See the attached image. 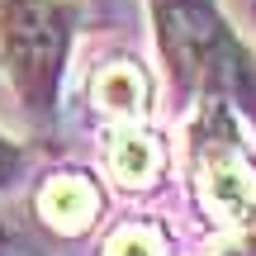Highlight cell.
I'll return each instance as SVG.
<instances>
[{"instance_id":"cell-6","label":"cell","mask_w":256,"mask_h":256,"mask_svg":"<svg viewBox=\"0 0 256 256\" xmlns=\"http://www.w3.org/2000/svg\"><path fill=\"white\" fill-rule=\"evenodd\" d=\"M110 166H114V176H119L124 185H138V180H147V176L156 171V147L147 142L142 133H124L119 142H114Z\"/></svg>"},{"instance_id":"cell-3","label":"cell","mask_w":256,"mask_h":256,"mask_svg":"<svg viewBox=\"0 0 256 256\" xmlns=\"http://www.w3.org/2000/svg\"><path fill=\"white\" fill-rule=\"evenodd\" d=\"M204 190H209V204L223 209L228 218H252L256 185H252V171H247V162H242V152L228 138L204 147Z\"/></svg>"},{"instance_id":"cell-7","label":"cell","mask_w":256,"mask_h":256,"mask_svg":"<svg viewBox=\"0 0 256 256\" xmlns=\"http://www.w3.org/2000/svg\"><path fill=\"white\" fill-rule=\"evenodd\" d=\"M114 256H152V247H147V238H138V232H124L119 242L110 247Z\"/></svg>"},{"instance_id":"cell-1","label":"cell","mask_w":256,"mask_h":256,"mask_svg":"<svg viewBox=\"0 0 256 256\" xmlns=\"http://www.w3.org/2000/svg\"><path fill=\"white\" fill-rule=\"evenodd\" d=\"M0 38L14 90L34 114H48L66 62V10L52 0H0Z\"/></svg>"},{"instance_id":"cell-8","label":"cell","mask_w":256,"mask_h":256,"mask_svg":"<svg viewBox=\"0 0 256 256\" xmlns=\"http://www.w3.org/2000/svg\"><path fill=\"white\" fill-rule=\"evenodd\" d=\"M14 162H19V156H14V147H10V142H0V185L10 180V171H14Z\"/></svg>"},{"instance_id":"cell-4","label":"cell","mask_w":256,"mask_h":256,"mask_svg":"<svg viewBox=\"0 0 256 256\" xmlns=\"http://www.w3.org/2000/svg\"><path fill=\"white\" fill-rule=\"evenodd\" d=\"M38 209H43V218H52V223L81 228V223L95 214V190L86 180H76V176H62V180H52L43 194H38Z\"/></svg>"},{"instance_id":"cell-2","label":"cell","mask_w":256,"mask_h":256,"mask_svg":"<svg viewBox=\"0 0 256 256\" xmlns=\"http://www.w3.org/2000/svg\"><path fill=\"white\" fill-rule=\"evenodd\" d=\"M152 5H156L171 72H180L185 81H218V76L242 66L238 48H232L228 28L218 24L209 0H152Z\"/></svg>"},{"instance_id":"cell-5","label":"cell","mask_w":256,"mask_h":256,"mask_svg":"<svg viewBox=\"0 0 256 256\" xmlns=\"http://www.w3.org/2000/svg\"><path fill=\"white\" fill-rule=\"evenodd\" d=\"M95 100H100L110 114H138V110H142V100H147L142 72H138V66H128V62L100 72V81H95Z\"/></svg>"},{"instance_id":"cell-9","label":"cell","mask_w":256,"mask_h":256,"mask_svg":"<svg viewBox=\"0 0 256 256\" xmlns=\"http://www.w3.org/2000/svg\"><path fill=\"white\" fill-rule=\"evenodd\" d=\"M247 256H256V238H252V247H247Z\"/></svg>"}]
</instances>
